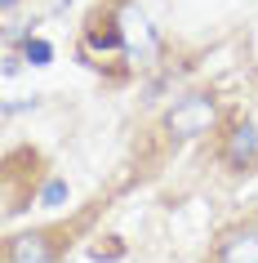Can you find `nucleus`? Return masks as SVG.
<instances>
[{
	"mask_svg": "<svg viewBox=\"0 0 258 263\" xmlns=\"http://www.w3.org/2000/svg\"><path fill=\"white\" fill-rule=\"evenodd\" d=\"M218 125V103L214 94H187L178 98L174 107H169V116H165V129L174 134V139H201V134H209Z\"/></svg>",
	"mask_w": 258,
	"mask_h": 263,
	"instance_id": "1",
	"label": "nucleus"
},
{
	"mask_svg": "<svg viewBox=\"0 0 258 263\" xmlns=\"http://www.w3.org/2000/svg\"><path fill=\"white\" fill-rule=\"evenodd\" d=\"M214 263H258V228H231V232H223Z\"/></svg>",
	"mask_w": 258,
	"mask_h": 263,
	"instance_id": "2",
	"label": "nucleus"
},
{
	"mask_svg": "<svg viewBox=\"0 0 258 263\" xmlns=\"http://www.w3.org/2000/svg\"><path fill=\"white\" fill-rule=\"evenodd\" d=\"M223 156H227L231 170H245L258 161V125H236L227 134V147H223Z\"/></svg>",
	"mask_w": 258,
	"mask_h": 263,
	"instance_id": "3",
	"label": "nucleus"
},
{
	"mask_svg": "<svg viewBox=\"0 0 258 263\" xmlns=\"http://www.w3.org/2000/svg\"><path fill=\"white\" fill-rule=\"evenodd\" d=\"M9 263H54L49 232H23L9 241Z\"/></svg>",
	"mask_w": 258,
	"mask_h": 263,
	"instance_id": "4",
	"label": "nucleus"
},
{
	"mask_svg": "<svg viewBox=\"0 0 258 263\" xmlns=\"http://www.w3.org/2000/svg\"><path fill=\"white\" fill-rule=\"evenodd\" d=\"M116 23H121V36H125V49H129V54H138V49H143V54H147L151 45V27H147V18L138 14V9H121V18H116Z\"/></svg>",
	"mask_w": 258,
	"mask_h": 263,
	"instance_id": "5",
	"label": "nucleus"
},
{
	"mask_svg": "<svg viewBox=\"0 0 258 263\" xmlns=\"http://www.w3.org/2000/svg\"><path fill=\"white\" fill-rule=\"evenodd\" d=\"M23 54H27V63L45 67V63L54 58V45H49V41H27V45H23Z\"/></svg>",
	"mask_w": 258,
	"mask_h": 263,
	"instance_id": "6",
	"label": "nucleus"
},
{
	"mask_svg": "<svg viewBox=\"0 0 258 263\" xmlns=\"http://www.w3.org/2000/svg\"><path fill=\"white\" fill-rule=\"evenodd\" d=\"M41 201H45V205H63V201H67V183H63V179H54L49 187H45V196H41Z\"/></svg>",
	"mask_w": 258,
	"mask_h": 263,
	"instance_id": "7",
	"label": "nucleus"
},
{
	"mask_svg": "<svg viewBox=\"0 0 258 263\" xmlns=\"http://www.w3.org/2000/svg\"><path fill=\"white\" fill-rule=\"evenodd\" d=\"M14 5H18V0H5V9H14Z\"/></svg>",
	"mask_w": 258,
	"mask_h": 263,
	"instance_id": "8",
	"label": "nucleus"
}]
</instances>
